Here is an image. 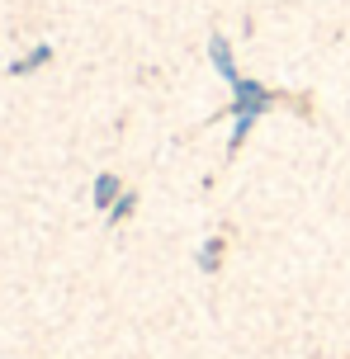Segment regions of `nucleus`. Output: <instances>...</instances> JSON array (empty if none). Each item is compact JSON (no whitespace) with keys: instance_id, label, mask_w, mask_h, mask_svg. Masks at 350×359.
I'll return each mask as SVG.
<instances>
[{"instance_id":"f257e3e1","label":"nucleus","mask_w":350,"mask_h":359,"mask_svg":"<svg viewBox=\"0 0 350 359\" xmlns=\"http://www.w3.org/2000/svg\"><path fill=\"white\" fill-rule=\"evenodd\" d=\"M232 90H237V95H232V104H237V114H260V109L270 104V95H265V86H256V81H232Z\"/></svg>"},{"instance_id":"f03ea898","label":"nucleus","mask_w":350,"mask_h":359,"mask_svg":"<svg viewBox=\"0 0 350 359\" xmlns=\"http://www.w3.org/2000/svg\"><path fill=\"white\" fill-rule=\"evenodd\" d=\"M119 198V175H100L95 180V208H114Z\"/></svg>"},{"instance_id":"39448f33","label":"nucleus","mask_w":350,"mask_h":359,"mask_svg":"<svg viewBox=\"0 0 350 359\" xmlns=\"http://www.w3.org/2000/svg\"><path fill=\"white\" fill-rule=\"evenodd\" d=\"M133 208H137V194H119V198H114V208H109V217L119 222V217H128Z\"/></svg>"},{"instance_id":"7ed1b4c3","label":"nucleus","mask_w":350,"mask_h":359,"mask_svg":"<svg viewBox=\"0 0 350 359\" xmlns=\"http://www.w3.org/2000/svg\"><path fill=\"white\" fill-rule=\"evenodd\" d=\"M213 67H218V76L237 81V67H232V57H227V38H213Z\"/></svg>"},{"instance_id":"20e7f679","label":"nucleus","mask_w":350,"mask_h":359,"mask_svg":"<svg viewBox=\"0 0 350 359\" xmlns=\"http://www.w3.org/2000/svg\"><path fill=\"white\" fill-rule=\"evenodd\" d=\"M218 260H222V241H203V251H199V269H203V274H213V269H218Z\"/></svg>"}]
</instances>
